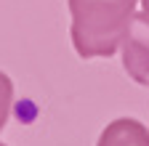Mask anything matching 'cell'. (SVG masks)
Segmentation results:
<instances>
[{
  "label": "cell",
  "mask_w": 149,
  "mask_h": 146,
  "mask_svg": "<svg viewBox=\"0 0 149 146\" xmlns=\"http://www.w3.org/2000/svg\"><path fill=\"white\" fill-rule=\"evenodd\" d=\"M141 3H144V11L149 13V0H141Z\"/></svg>",
  "instance_id": "obj_5"
},
{
  "label": "cell",
  "mask_w": 149,
  "mask_h": 146,
  "mask_svg": "<svg viewBox=\"0 0 149 146\" xmlns=\"http://www.w3.org/2000/svg\"><path fill=\"white\" fill-rule=\"evenodd\" d=\"M0 146H6V143H0Z\"/></svg>",
  "instance_id": "obj_6"
},
{
  "label": "cell",
  "mask_w": 149,
  "mask_h": 146,
  "mask_svg": "<svg viewBox=\"0 0 149 146\" xmlns=\"http://www.w3.org/2000/svg\"><path fill=\"white\" fill-rule=\"evenodd\" d=\"M139 0H67L72 13V45L83 59L112 56L128 29Z\"/></svg>",
  "instance_id": "obj_1"
},
{
  "label": "cell",
  "mask_w": 149,
  "mask_h": 146,
  "mask_svg": "<svg viewBox=\"0 0 149 146\" xmlns=\"http://www.w3.org/2000/svg\"><path fill=\"white\" fill-rule=\"evenodd\" d=\"M99 146H149V130L133 117H120L101 130Z\"/></svg>",
  "instance_id": "obj_3"
},
{
  "label": "cell",
  "mask_w": 149,
  "mask_h": 146,
  "mask_svg": "<svg viewBox=\"0 0 149 146\" xmlns=\"http://www.w3.org/2000/svg\"><path fill=\"white\" fill-rule=\"evenodd\" d=\"M11 106H13V82L6 72H0V130L11 117Z\"/></svg>",
  "instance_id": "obj_4"
},
{
  "label": "cell",
  "mask_w": 149,
  "mask_h": 146,
  "mask_svg": "<svg viewBox=\"0 0 149 146\" xmlns=\"http://www.w3.org/2000/svg\"><path fill=\"white\" fill-rule=\"evenodd\" d=\"M123 66L128 77L149 88V13H136L130 16L128 29L123 35Z\"/></svg>",
  "instance_id": "obj_2"
}]
</instances>
